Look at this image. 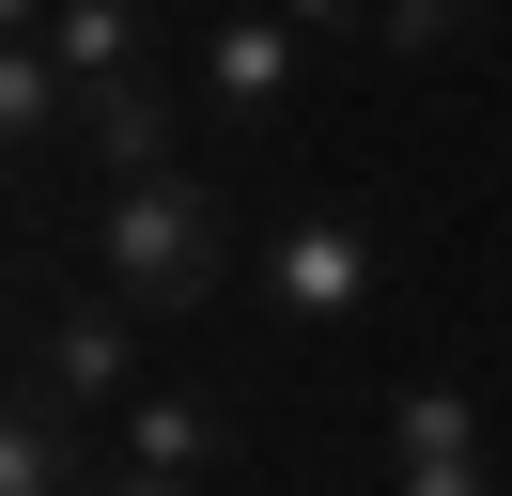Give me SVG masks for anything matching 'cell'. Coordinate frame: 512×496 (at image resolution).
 <instances>
[{
	"label": "cell",
	"mask_w": 512,
	"mask_h": 496,
	"mask_svg": "<svg viewBox=\"0 0 512 496\" xmlns=\"http://www.w3.org/2000/svg\"><path fill=\"white\" fill-rule=\"evenodd\" d=\"M94 279L140 295V310H218V279H249V248H233L218 186L171 155V171H125V186L94 202Z\"/></svg>",
	"instance_id": "obj_1"
},
{
	"label": "cell",
	"mask_w": 512,
	"mask_h": 496,
	"mask_svg": "<svg viewBox=\"0 0 512 496\" xmlns=\"http://www.w3.org/2000/svg\"><path fill=\"white\" fill-rule=\"evenodd\" d=\"M249 295H264V326H342V310L373 295V233H357V217H280V233L249 248Z\"/></svg>",
	"instance_id": "obj_4"
},
{
	"label": "cell",
	"mask_w": 512,
	"mask_h": 496,
	"mask_svg": "<svg viewBox=\"0 0 512 496\" xmlns=\"http://www.w3.org/2000/svg\"><path fill=\"white\" fill-rule=\"evenodd\" d=\"M0 31H47V0H0Z\"/></svg>",
	"instance_id": "obj_14"
},
{
	"label": "cell",
	"mask_w": 512,
	"mask_h": 496,
	"mask_svg": "<svg viewBox=\"0 0 512 496\" xmlns=\"http://www.w3.org/2000/svg\"><path fill=\"white\" fill-rule=\"evenodd\" d=\"M94 419H63L47 388H16V419H0V496H94V450H78Z\"/></svg>",
	"instance_id": "obj_9"
},
{
	"label": "cell",
	"mask_w": 512,
	"mask_h": 496,
	"mask_svg": "<svg viewBox=\"0 0 512 496\" xmlns=\"http://www.w3.org/2000/svg\"><path fill=\"white\" fill-rule=\"evenodd\" d=\"M47 47H63V78H78V93L156 78V16H140V0H47Z\"/></svg>",
	"instance_id": "obj_8"
},
{
	"label": "cell",
	"mask_w": 512,
	"mask_h": 496,
	"mask_svg": "<svg viewBox=\"0 0 512 496\" xmlns=\"http://www.w3.org/2000/svg\"><path fill=\"white\" fill-rule=\"evenodd\" d=\"M481 31H497V0H373L388 62H450V47H481Z\"/></svg>",
	"instance_id": "obj_11"
},
{
	"label": "cell",
	"mask_w": 512,
	"mask_h": 496,
	"mask_svg": "<svg viewBox=\"0 0 512 496\" xmlns=\"http://www.w3.org/2000/svg\"><path fill=\"white\" fill-rule=\"evenodd\" d=\"M94 496H202V481H156V465H125V450H109V465H94Z\"/></svg>",
	"instance_id": "obj_13"
},
{
	"label": "cell",
	"mask_w": 512,
	"mask_h": 496,
	"mask_svg": "<svg viewBox=\"0 0 512 496\" xmlns=\"http://www.w3.org/2000/svg\"><path fill=\"white\" fill-rule=\"evenodd\" d=\"M388 496H497V450H481L466 372H419V388L388 403Z\"/></svg>",
	"instance_id": "obj_5"
},
{
	"label": "cell",
	"mask_w": 512,
	"mask_h": 496,
	"mask_svg": "<svg viewBox=\"0 0 512 496\" xmlns=\"http://www.w3.org/2000/svg\"><path fill=\"white\" fill-rule=\"evenodd\" d=\"M109 434H125V465H156V481H218V450H233V419L202 388H140Z\"/></svg>",
	"instance_id": "obj_7"
},
{
	"label": "cell",
	"mask_w": 512,
	"mask_h": 496,
	"mask_svg": "<svg viewBox=\"0 0 512 496\" xmlns=\"http://www.w3.org/2000/svg\"><path fill=\"white\" fill-rule=\"evenodd\" d=\"M187 109H202V93H171V78H109V93H78V155H94L109 186H125V171H171Z\"/></svg>",
	"instance_id": "obj_6"
},
{
	"label": "cell",
	"mask_w": 512,
	"mask_h": 496,
	"mask_svg": "<svg viewBox=\"0 0 512 496\" xmlns=\"http://www.w3.org/2000/svg\"><path fill=\"white\" fill-rule=\"evenodd\" d=\"M187 93L218 124H295V93H311V31L280 16V0H218L187 47Z\"/></svg>",
	"instance_id": "obj_3"
},
{
	"label": "cell",
	"mask_w": 512,
	"mask_h": 496,
	"mask_svg": "<svg viewBox=\"0 0 512 496\" xmlns=\"http://www.w3.org/2000/svg\"><path fill=\"white\" fill-rule=\"evenodd\" d=\"M295 31H311V47H342V31H373V0H280Z\"/></svg>",
	"instance_id": "obj_12"
},
{
	"label": "cell",
	"mask_w": 512,
	"mask_h": 496,
	"mask_svg": "<svg viewBox=\"0 0 512 496\" xmlns=\"http://www.w3.org/2000/svg\"><path fill=\"white\" fill-rule=\"evenodd\" d=\"M140 326H156V310L109 295V279H94V295H47L32 310V388L63 403V419H125V403L156 388V372H140Z\"/></svg>",
	"instance_id": "obj_2"
},
{
	"label": "cell",
	"mask_w": 512,
	"mask_h": 496,
	"mask_svg": "<svg viewBox=\"0 0 512 496\" xmlns=\"http://www.w3.org/2000/svg\"><path fill=\"white\" fill-rule=\"evenodd\" d=\"M0 124H16V155L78 140V78H63V47H47V31H0Z\"/></svg>",
	"instance_id": "obj_10"
}]
</instances>
